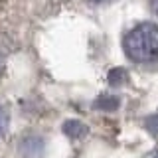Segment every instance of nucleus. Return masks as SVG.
Returning a JSON list of instances; mask_svg holds the SVG:
<instances>
[{"label": "nucleus", "mask_w": 158, "mask_h": 158, "mask_svg": "<svg viewBox=\"0 0 158 158\" xmlns=\"http://www.w3.org/2000/svg\"><path fill=\"white\" fill-rule=\"evenodd\" d=\"M125 52L132 61H154L158 59V26L152 22L138 24L125 38Z\"/></svg>", "instance_id": "nucleus-1"}, {"label": "nucleus", "mask_w": 158, "mask_h": 158, "mask_svg": "<svg viewBox=\"0 0 158 158\" xmlns=\"http://www.w3.org/2000/svg\"><path fill=\"white\" fill-rule=\"evenodd\" d=\"M61 131L65 132V135H67L69 138L77 140V138H83V136H87V132H89V127L85 125V123H81V121H75V118H69V121H65V123H63Z\"/></svg>", "instance_id": "nucleus-2"}, {"label": "nucleus", "mask_w": 158, "mask_h": 158, "mask_svg": "<svg viewBox=\"0 0 158 158\" xmlns=\"http://www.w3.org/2000/svg\"><path fill=\"white\" fill-rule=\"evenodd\" d=\"M118 105H121V101H118V97H115V95H101L93 103V107L99 109V111H117Z\"/></svg>", "instance_id": "nucleus-3"}, {"label": "nucleus", "mask_w": 158, "mask_h": 158, "mask_svg": "<svg viewBox=\"0 0 158 158\" xmlns=\"http://www.w3.org/2000/svg\"><path fill=\"white\" fill-rule=\"evenodd\" d=\"M107 81H109V85H113V87H121L128 81V71L125 67H113L107 75Z\"/></svg>", "instance_id": "nucleus-4"}, {"label": "nucleus", "mask_w": 158, "mask_h": 158, "mask_svg": "<svg viewBox=\"0 0 158 158\" xmlns=\"http://www.w3.org/2000/svg\"><path fill=\"white\" fill-rule=\"evenodd\" d=\"M144 127L154 138H158V115H150L144 118Z\"/></svg>", "instance_id": "nucleus-5"}, {"label": "nucleus", "mask_w": 158, "mask_h": 158, "mask_svg": "<svg viewBox=\"0 0 158 158\" xmlns=\"http://www.w3.org/2000/svg\"><path fill=\"white\" fill-rule=\"evenodd\" d=\"M6 113H4V109L0 107V136L4 135V131H6Z\"/></svg>", "instance_id": "nucleus-6"}, {"label": "nucleus", "mask_w": 158, "mask_h": 158, "mask_svg": "<svg viewBox=\"0 0 158 158\" xmlns=\"http://www.w3.org/2000/svg\"><path fill=\"white\" fill-rule=\"evenodd\" d=\"M150 8L154 14H158V0H150Z\"/></svg>", "instance_id": "nucleus-7"}, {"label": "nucleus", "mask_w": 158, "mask_h": 158, "mask_svg": "<svg viewBox=\"0 0 158 158\" xmlns=\"http://www.w3.org/2000/svg\"><path fill=\"white\" fill-rule=\"evenodd\" d=\"M2 65H4V57L0 56V73H2Z\"/></svg>", "instance_id": "nucleus-8"}, {"label": "nucleus", "mask_w": 158, "mask_h": 158, "mask_svg": "<svg viewBox=\"0 0 158 158\" xmlns=\"http://www.w3.org/2000/svg\"><path fill=\"white\" fill-rule=\"evenodd\" d=\"M91 2H107V0H91Z\"/></svg>", "instance_id": "nucleus-9"}, {"label": "nucleus", "mask_w": 158, "mask_h": 158, "mask_svg": "<svg viewBox=\"0 0 158 158\" xmlns=\"http://www.w3.org/2000/svg\"><path fill=\"white\" fill-rule=\"evenodd\" d=\"M154 158H158V154H156V156H154Z\"/></svg>", "instance_id": "nucleus-10"}]
</instances>
